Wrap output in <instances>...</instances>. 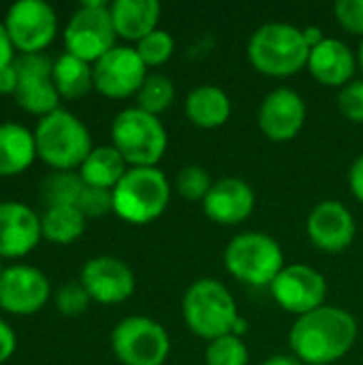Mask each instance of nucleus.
<instances>
[{
	"label": "nucleus",
	"instance_id": "7c9ffc66",
	"mask_svg": "<svg viewBox=\"0 0 363 365\" xmlns=\"http://www.w3.org/2000/svg\"><path fill=\"white\" fill-rule=\"evenodd\" d=\"M212 178L210 173L199 167V165H188L182 167L175 175V190L186 199V201H201L208 197L210 188H212Z\"/></svg>",
	"mask_w": 363,
	"mask_h": 365
},
{
	"label": "nucleus",
	"instance_id": "20e7f679",
	"mask_svg": "<svg viewBox=\"0 0 363 365\" xmlns=\"http://www.w3.org/2000/svg\"><path fill=\"white\" fill-rule=\"evenodd\" d=\"M248 60L255 71L267 77H291L308 66L310 47L302 28L287 21L259 26L248 41Z\"/></svg>",
	"mask_w": 363,
	"mask_h": 365
},
{
	"label": "nucleus",
	"instance_id": "6ab92c4d",
	"mask_svg": "<svg viewBox=\"0 0 363 365\" xmlns=\"http://www.w3.org/2000/svg\"><path fill=\"white\" fill-rule=\"evenodd\" d=\"M257 203L252 186L240 178H223L212 184L208 197L203 199L205 216L216 225H240L244 222Z\"/></svg>",
	"mask_w": 363,
	"mask_h": 365
},
{
	"label": "nucleus",
	"instance_id": "cd10ccee",
	"mask_svg": "<svg viewBox=\"0 0 363 365\" xmlns=\"http://www.w3.org/2000/svg\"><path fill=\"white\" fill-rule=\"evenodd\" d=\"M135 98H137L139 109H143L152 115H160L163 111H167L171 107V103L175 98V86L163 73H148V77Z\"/></svg>",
	"mask_w": 363,
	"mask_h": 365
},
{
	"label": "nucleus",
	"instance_id": "4c0bfd02",
	"mask_svg": "<svg viewBox=\"0 0 363 365\" xmlns=\"http://www.w3.org/2000/svg\"><path fill=\"white\" fill-rule=\"evenodd\" d=\"M15 60H17V51H15L11 38H9V32H6V28H4V24L0 19V71L11 66Z\"/></svg>",
	"mask_w": 363,
	"mask_h": 365
},
{
	"label": "nucleus",
	"instance_id": "39448f33",
	"mask_svg": "<svg viewBox=\"0 0 363 365\" xmlns=\"http://www.w3.org/2000/svg\"><path fill=\"white\" fill-rule=\"evenodd\" d=\"M113 214L128 225H150L163 216L171 199V184L158 167H128L111 190Z\"/></svg>",
	"mask_w": 363,
	"mask_h": 365
},
{
	"label": "nucleus",
	"instance_id": "f257e3e1",
	"mask_svg": "<svg viewBox=\"0 0 363 365\" xmlns=\"http://www.w3.org/2000/svg\"><path fill=\"white\" fill-rule=\"evenodd\" d=\"M357 321L338 306H323L300 317L289 331L291 355L302 364L327 365L342 359L357 342Z\"/></svg>",
	"mask_w": 363,
	"mask_h": 365
},
{
	"label": "nucleus",
	"instance_id": "b1692460",
	"mask_svg": "<svg viewBox=\"0 0 363 365\" xmlns=\"http://www.w3.org/2000/svg\"><path fill=\"white\" fill-rule=\"evenodd\" d=\"M126 171L128 165L113 145H94V150L77 169L86 186L103 188V190H113Z\"/></svg>",
	"mask_w": 363,
	"mask_h": 365
},
{
	"label": "nucleus",
	"instance_id": "37998d69",
	"mask_svg": "<svg viewBox=\"0 0 363 365\" xmlns=\"http://www.w3.org/2000/svg\"><path fill=\"white\" fill-rule=\"evenodd\" d=\"M4 267H6V265H4V261H2V259H0V274H2V272H4Z\"/></svg>",
	"mask_w": 363,
	"mask_h": 365
},
{
	"label": "nucleus",
	"instance_id": "f8f14e48",
	"mask_svg": "<svg viewBox=\"0 0 363 365\" xmlns=\"http://www.w3.org/2000/svg\"><path fill=\"white\" fill-rule=\"evenodd\" d=\"M15 68L19 75L17 90L13 94L19 109L39 120L60 109V94L53 86V60L45 53L17 56Z\"/></svg>",
	"mask_w": 363,
	"mask_h": 365
},
{
	"label": "nucleus",
	"instance_id": "1a4fd4ad",
	"mask_svg": "<svg viewBox=\"0 0 363 365\" xmlns=\"http://www.w3.org/2000/svg\"><path fill=\"white\" fill-rule=\"evenodd\" d=\"M111 351L122 365H165L171 340L158 321L126 317L111 331Z\"/></svg>",
	"mask_w": 363,
	"mask_h": 365
},
{
	"label": "nucleus",
	"instance_id": "c85d7f7f",
	"mask_svg": "<svg viewBox=\"0 0 363 365\" xmlns=\"http://www.w3.org/2000/svg\"><path fill=\"white\" fill-rule=\"evenodd\" d=\"M250 353L240 336H225L208 342L205 365H248Z\"/></svg>",
	"mask_w": 363,
	"mask_h": 365
},
{
	"label": "nucleus",
	"instance_id": "5701e85b",
	"mask_svg": "<svg viewBox=\"0 0 363 365\" xmlns=\"http://www.w3.org/2000/svg\"><path fill=\"white\" fill-rule=\"evenodd\" d=\"M184 113L190 124L199 128H220L231 118V98L218 86L201 83L188 92L184 101Z\"/></svg>",
	"mask_w": 363,
	"mask_h": 365
},
{
	"label": "nucleus",
	"instance_id": "72a5a7b5",
	"mask_svg": "<svg viewBox=\"0 0 363 365\" xmlns=\"http://www.w3.org/2000/svg\"><path fill=\"white\" fill-rule=\"evenodd\" d=\"M338 107L347 120H351L355 124H363V77L353 79L351 83H347L340 90Z\"/></svg>",
	"mask_w": 363,
	"mask_h": 365
},
{
	"label": "nucleus",
	"instance_id": "ddd939ff",
	"mask_svg": "<svg viewBox=\"0 0 363 365\" xmlns=\"http://www.w3.org/2000/svg\"><path fill=\"white\" fill-rule=\"evenodd\" d=\"M270 291L285 312L295 314L300 319L325 306L329 287L319 269L304 263H295L285 265V269L272 282Z\"/></svg>",
	"mask_w": 363,
	"mask_h": 365
},
{
	"label": "nucleus",
	"instance_id": "a19ab883",
	"mask_svg": "<svg viewBox=\"0 0 363 365\" xmlns=\"http://www.w3.org/2000/svg\"><path fill=\"white\" fill-rule=\"evenodd\" d=\"M261 365H302V361L295 355H282V353H278V355H270Z\"/></svg>",
	"mask_w": 363,
	"mask_h": 365
},
{
	"label": "nucleus",
	"instance_id": "4be33fe9",
	"mask_svg": "<svg viewBox=\"0 0 363 365\" xmlns=\"http://www.w3.org/2000/svg\"><path fill=\"white\" fill-rule=\"evenodd\" d=\"M34 130L17 122H0V178H15L36 160Z\"/></svg>",
	"mask_w": 363,
	"mask_h": 365
},
{
	"label": "nucleus",
	"instance_id": "79ce46f5",
	"mask_svg": "<svg viewBox=\"0 0 363 365\" xmlns=\"http://www.w3.org/2000/svg\"><path fill=\"white\" fill-rule=\"evenodd\" d=\"M357 66L362 68V73H363V38H362V43H359V49H357Z\"/></svg>",
	"mask_w": 363,
	"mask_h": 365
},
{
	"label": "nucleus",
	"instance_id": "9b49d317",
	"mask_svg": "<svg viewBox=\"0 0 363 365\" xmlns=\"http://www.w3.org/2000/svg\"><path fill=\"white\" fill-rule=\"evenodd\" d=\"M51 284L43 269L11 263L0 274V310L11 317H32L51 299Z\"/></svg>",
	"mask_w": 363,
	"mask_h": 365
},
{
	"label": "nucleus",
	"instance_id": "58836bf2",
	"mask_svg": "<svg viewBox=\"0 0 363 365\" xmlns=\"http://www.w3.org/2000/svg\"><path fill=\"white\" fill-rule=\"evenodd\" d=\"M17 81H19V75H17V68H15V62L6 68L0 71V94L2 96H13L15 90H17Z\"/></svg>",
	"mask_w": 363,
	"mask_h": 365
},
{
	"label": "nucleus",
	"instance_id": "393cba45",
	"mask_svg": "<svg viewBox=\"0 0 363 365\" xmlns=\"http://www.w3.org/2000/svg\"><path fill=\"white\" fill-rule=\"evenodd\" d=\"M53 86L60 98L66 101L83 98L90 90H94L92 64L64 51L53 60Z\"/></svg>",
	"mask_w": 363,
	"mask_h": 365
},
{
	"label": "nucleus",
	"instance_id": "e433bc0d",
	"mask_svg": "<svg viewBox=\"0 0 363 365\" xmlns=\"http://www.w3.org/2000/svg\"><path fill=\"white\" fill-rule=\"evenodd\" d=\"M349 188L353 192V197L363 203V154L359 158H355V163L349 169Z\"/></svg>",
	"mask_w": 363,
	"mask_h": 365
},
{
	"label": "nucleus",
	"instance_id": "7ed1b4c3",
	"mask_svg": "<svg viewBox=\"0 0 363 365\" xmlns=\"http://www.w3.org/2000/svg\"><path fill=\"white\" fill-rule=\"evenodd\" d=\"M36 156L51 171H77L94 150L88 126L68 109H56L34 126Z\"/></svg>",
	"mask_w": 363,
	"mask_h": 365
},
{
	"label": "nucleus",
	"instance_id": "f704fd0d",
	"mask_svg": "<svg viewBox=\"0 0 363 365\" xmlns=\"http://www.w3.org/2000/svg\"><path fill=\"white\" fill-rule=\"evenodd\" d=\"M334 15L347 32L363 38V0H338L334 4Z\"/></svg>",
	"mask_w": 363,
	"mask_h": 365
},
{
	"label": "nucleus",
	"instance_id": "2f4dec72",
	"mask_svg": "<svg viewBox=\"0 0 363 365\" xmlns=\"http://www.w3.org/2000/svg\"><path fill=\"white\" fill-rule=\"evenodd\" d=\"M53 304H56V310L64 317H79L83 314L92 299L88 295V291L83 289V284L77 280V282H66L62 284L56 293H53Z\"/></svg>",
	"mask_w": 363,
	"mask_h": 365
},
{
	"label": "nucleus",
	"instance_id": "473e14b6",
	"mask_svg": "<svg viewBox=\"0 0 363 365\" xmlns=\"http://www.w3.org/2000/svg\"><path fill=\"white\" fill-rule=\"evenodd\" d=\"M77 207L81 210V214L86 218H101V216L113 212V195H111V190L86 186L77 201Z\"/></svg>",
	"mask_w": 363,
	"mask_h": 365
},
{
	"label": "nucleus",
	"instance_id": "f3484780",
	"mask_svg": "<svg viewBox=\"0 0 363 365\" xmlns=\"http://www.w3.org/2000/svg\"><path fill=\"white\" fill-rule=\"evenodd\" d=\"M41 214L21 201H0V259L19 261L30 255L39 242Z\"/></svg>",
	"mask_w": 363,
	"mask_h": 365
},
{
	"label": "nucleus",
	"instance_id": "a211bd4d",
	"mask_svg": "<svg viewBox=\"0 0 363 365\" xmlns=\"http://www.w3.org/2000/svg\"><path fill=\"white\" fill-rule=\"evenodd\" d=\"M306 231L310 242L319 250L342 252L353 244L357 235V225L351 210L344 203L336 199H325L317 203L308 214Z\"/></svg>",
	"mask_w": 363,
	"mask_h": 365
},
{
	"label": "nucleus",
	"instance_id": "f03ea898",
	"mask_svg": "<svg viewBox=\"0 0 363 365\" xmlns=\"http://www.w3.org/2000/svg\"><path fill=\"white\" fill-rule=\"evenodd\" d=\"M182 319L197 338L208 342L246 331V321L237 312L235 297L214 278H201L184 291Z\"/></svg>",
	"mask_w": 363,
	"mask_h": 365
},
{
	"label": "nucleus",
	"instance_id": "412c9836",
	"mask_svg": "<svg viewBox=\"0 0 363 365\" xmlns=\"http://www.w3.org/2000/svg\"><path fill=\"white\" fill-rule=\"evenodd\" d=\"M109 13L118 38L137 45L158 28L160 4L156 0H113L109 2Z\"/></svg>",
	"mask_w": 363,
	"mask_h": 365
},
{
	"label": "nucleus",
	"instance_id": "6e6552de",
	"mask_svg": "<svg viewBox=\"0 0 363 365\" xmlns=\"http://www.w3.org/2000/svg\"><path fill=\"white\" fill-rule=\"evenodd\" d=\"M64 51L81 58L90 64L101 60L107 51L116 47L118 34L109 13V2L86 0L68 17L64 32Z\"/></svg>",
	"mask_w": 363,
	"mask_h": 365
},
{
	"label": "nucleus",
	"instance_id": "9d476101",
	"mask_svg": "<svg viewBox=\"0 0 363 365\" xmlns=\"http://www.w3.org/2000/svg\"><path fill=\"white\" fill-rule=\"evenodd\" d=\"M9 38L19 56L45 53L58 34V13L43 0H19L2 17Z\"/></svg>",
	"mask_w": 363,
	"mask_h": 365
},
{
	"label": "nucleus",
	"instance_id": "2eb2a0df",
	"mask_svg": "<svg viewBox=\"0 0 363 365\" xmlns=\"http://www.w3.org/2000/svg\"><path fill=\"white\" fill-rule=\"evenodd\" d=\"M79 282L88 291L90 299L103 306H116L126 302L137 287L133 269L118 257L98 255L81 267Z\"/></svg>",
	"mask_w": 363,
	"mask_h": 365
},
{
	"label": "nucleus",
	"instance_id": "dca6fc26",
	"mask_svg": "<svg viewBox=\"0 0 363 365\" xmlns=\"http://www.w3.org/2000/svg\"><path fill=\"white\" fill-rule=\"evenodd\" d=\"M306 115L308 107L300 92L291 88H276L263 98L257 122L270 141L285 143L300 135L306 124Z\"/></svg>",
	"mask_w": 363,
	"mask_h": 365
},
{
	"label": "nucleus",
	"instance_id": "aec40b11",
	"mask_svg": "<svg viewBox=\"0 0 363 365\" xmlns=\"http://www.w3.org/2000/svg\"><path fill=\"white\" fill-rule=\"evenodd\" d=\"M310 75L329 88H344L353 81L357 68V53L340 38H325L321 45L310 49L308 66Z\"/></svg>",
	"mask_w": 363,
	"mask_h": 365
},
{
	"label": "nucleus",
	"instance_id": "c756f323",
	"mask_svg": "<svg viewBox=\"0 0 363 365\" xmlns=\"http://www.w3.org/2000/svg\"><path fill=\"white\" fill-rule=\"evenodd\" d=\"M135 49L148 68H156V66H163L165 62H169V58L173 56V49H175V41L167 30L156 28L154 32L143 36L135 45Z\"/></svg>",
	"mask_w": 363,
	"mask_h": 365
},
{
	"label": "nucleus",
	"instance_id": "0eeeda50",
	"mask_svg": "<svg viewBox=\"0 0 363 365\" xmlns=\"http://www.w3.org/2000/svg\"><path fill=\"white\" fill-rule=\"evenodd\" d=\"M227 272L248 287H272L285 269L280 244L261 231H244L235 235L223 255Z\"/></svg>",
	"mask_w": 363,
	"mask_h": 365
},
{
	"label": "nucleus",
	"instance_id": "bb28decb",
	"mask_svg": "<svg viewBox=\"0 0 363 365\" xmlns=\"http://www.w3.org/2000/svg\"><path fill=\"white\" fill-rule=\"evenodd\" d=\"M86 184L77 171H51L41 182V201L45 207L53 205H75L83 192Z\"/></svg>",
	"mask_w": 363,
	"mask_h": 365
},
{
	"label": "nucleus",
	"instance_id": "423d86ee",
	"mask_svg": "<svg viewBox=\"0 0 363 365\" xmlns=\"http://www.w3.org/2000/svg\"><path fill=\"white\" fill-rule=\"evenodd\" d=\"M111 145L122 154L128 167H158L169 137L158 115L143 109L126 107L111 122Z\"/></svg>",
	"mask_w": 363,
	"mask_h": 365
},
{
	"label": "nucleus",
	"instance_id": "4468645a",
	"mask_svg": "<svg viewBox=\"0 0 363 365\" xmlns=\"http://www.w3.org/2000/svg\"><path fill=\"white\" fill-rule=\"evenodd\" d=\"M94 90L107 98H131L137 96L139 88L148 77V66L131 45H116L101 60L92 64Z\"/></svg>",
	"mask_w": 363,
	"mask_h": 365
},
{
	"label": "nucleus",
	"instance_id": "c9c22d12",
	"mask_svg": "<svg viewBox=\"0 0 363 365\" xmlns=\"http://www.w3.org/2000/svg\"><path fill=\"white\" fill-rule=\"evenodd\" d=\"M17 351V336L13 327L0 317V365L6 364Z\"/></svg>",
	"mask_w": 363,
	"mask_h": 365
},
{
	"label": "nucleus",
	"instance_id": "ea45409f",
	"mask_svg": "<svg viewBox=\"0 0 363 365\" xmlns=\"http://www.w3.org/2000/svg\"><path fill=\"white\" fill-rule=\"evenodd\" d=\"M302 32H304V38H306V43H308V47L310 49H315L317 45H321L327 36L323 34V30L321 28H317V26H308V28H302Z\"/></svg>",
	"mask_w": 363,
	"mask_h": 365
},
{
	"label": "nucleus",
	"instance_id": "a878e982",
	"mask_svg": "<svg viewBox=\"0 0 363 365\" xmlns=\"http://www.w3.org/2000/svg\"><path fill=\"white\" fill-rule=\"evenodd\" d=\"M88 218L75 205H53L45 207L41 214L43 240L58 246H68L77 242L86 231Z\"/></svg>",
	"mask_w": 363,
	"mask_h": 365
}]
</instances>
